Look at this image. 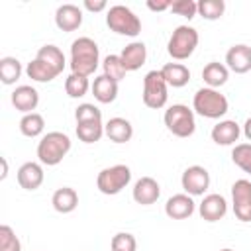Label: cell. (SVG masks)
Returning <instances> with one entry per match:
<instances>
[{"label":"cell","instance_id":"cell-18","mask_svg":"<svg viewBox=\"0 0 251 251\" xmlns=\"http://www.w3.org/2000/svg\"><path fill=\"white\" fill-rule=\"evenodd\" d=\"M43 182V169L39 163L27 161L18 169V184L25 190H35Z\"/></svg>","mask_w":251,"mask_h":251},{"label":"cell","instance_id":"cell-39","mask_svg":"<svg viewBox=\"0 0 251 251\" xmlns=\"http://www.w3.org/2000/svg\"><path fill=\"white\" fill-rule=\"evenodd\" d=\"M106 2L104 0H96V2H92V0H84V8L86 10H90V12H102V10H106Z\"/></svg>","mask_w":251,"mask_h":251},{"label":"cell","instance_id":"cell-41","mask_svg":"<svg viewBox=\"0 0 251 251\" xmlns=\"http://www.w3.org/2000/svg\"><path fill=\"white\" fill-rule=\"evenodd\" d=\"M0 161H2V175H0V178L4 180V178L8 176V163H6V159H4V157H2Z\"/></svg>","mask_w":251,"mask_h":251},{"label":"cell","instance_id":"cell-31","mask_svg":"<svg viewBox=\"0 0 251 251\" xmlns=\"http://www.w3.org/2000/svg\"><path fill=\"white\" fill-rule=\"evenodd\" d=\"M102 69H104V75H106L108 78L116 80V82H120V80L126 76V73H127V69L124 67L120 55H108V57H104Z\"/></svg>","mask_w":251,"mask_h":251},{"label":"cell","instance_id":"cell-36","mask_svg":"<svg viewBox=\"0 0 251 251\" xmlns=\"http://www.w3.org/2000/svg\"><path fill=\"white\" fill-rule=\"evenodd\" d=\"M112 251H135L137 249V241L131 233L127 231H120L112 237Z\"/></svg>","mask_w":251,"mask_h":251},{"label":"cell","instance_id":"cell-15","mask_svg":"<svg viewBox=\"0 0 251 251\" xmlns=\"http://www.w3.org/2000/svg\"><path fill=\"white\" fill-rule=\"evenodd\" d=\"M165 214L171 220H186L194 214V200L190 194H175L165 204Z\"/></svg>","mask_w":251,"mask_h":251},{"label":"cell","instance_id":"cell-10","mask_svg":"<svg viewBox=\"0 0 251 251\" xmlns=\"http://www.w3.org/2000/svg\"><path fill=\"white\" fill-rule=\"evenodd\" d=\"M180 184L186 194L202 196L206 192V188L210 186V173L200 165H192V167L184 169V173L180 176Z\"/></svg>","mask_w":251,"mask_h":251},{"label":"cell","instance_id":"cell-29","mask_svg":"<svg viewBox=\"0 0 251 251\" xmlns=\"http://www.w3.org/2000/svg\"><path fill=\"white\" fill-rule=\"evenodd\" d=\"M104 135V126L102 122H84L76 124V137L82 143H96Z\"/></svg>","mask_w":251,"mask_h":251},{"label":"cell","instance_id":"cell-4","mask_svg":"<svg viewBox=\"0 0 251 251\" xmlns=\"http://www.w3.org/2000/svg\"><path fill=\"white\" fill-rule=\"evenodd\" d=\"M106 25L118 33V35H127V37H135L141 31V22L139 18L124 4H116L110 6V10L106 12Z\"/></svg>","mask_w":251,"mask_h":251},{"label":"cell","instance_id":"cell-38","mask_svg":"<svg viewBox=\"0 0 251 251\" xmlns=\"http://www.w3.org/2000/svg\"><path fill=\"white\" fill-rule=\"evenodd\" d=\"M171 0H163V2H153V0H149L147 2V8L149 10H153V12H163V10H171Z\"/></svg>","mask_w":251,"mask_h":251},{"label":"cell","instance_id":"cell-40","mask_svg":"<svg viewBox=\"0 0 251 251\" xmlns=\"http://www.w3.org/2000/svg\"><path fill=\"white\" fill-rule=\"evenodd\" d=\"M243 135L251 141V118H247V120H245V124H243Z\"/></svg>","mask_w":251,"mask_h":251},{"label":"cell","instance_id":"cell-20","mask_svg":"<svg viewBox=\"0 0 251 251\" xmlns=\"http://www.w3.org/2000/svg\"><path fill=\"white\" fill-rule=\"evenodd\" d=\"M104 133L114 143H127L133 135V126L126 118H110L104 126Z\"/></svg>","mask_w":251,"mask_h":251},{"label":"cell","instance_id":"cell-34","mask_svg":"<svg viewBox=\"0 0 251 251\" xmlns=\"http://www.w3.org/2000/svg\"><path fill=\"white\" fill-rule=\"evenodd\" d=\"M75 120L76 124H84V122H102V112L94 106V104H80L76 110H75Z\"/></svg>","mask_w":251,"mask_h":251},{"label":"cell","instance_id":"cell-11","mask_svg":"<svg viewBox=\"0 0 251 251\" xmlns=\"http://www.w3.org/2000/svg\"><path fill=\"white\" fill-rule=\"evenodd\" d=\"M133 200L141 206H149V204H155L161 196V186L155 178L151 176H141L135 186H133Z\"/></svg>","mask_w":251,"mask_h":251},{"label":"cell","instance_id":"cell-1","mask_svg":"<svg viewBox=\"0 0 251 251\" xmlns=\"http://www.w3.org/2000/svg\"><path fill=\"white\" fill-rule=\"evenodd\" d=\"M100 51L94 39L78 37L71 43V73L90 76L98 69Z\"/></svg>","mask_w":251,"mask_h":251},{"label":"cell","instance_id":"cell-14","mask_svg":"<svg viewBox=\"0 0 251 251\" xmlns=\"http://www.w3.org/2000/svg\"><path fill=\"white\" fill-rule=\"evenodd\" d=\"M55 24L63 31H75L82 24V10L75 4H61L55 12Z\"/></svg>","mask_w":251,"mask_h":251},{"label":"cell","instance_id":"cell-12","mask_svg":"<svg viewBox=\"0 0 251 251\" xmlns=\"http://www.w3.org/2000/svg\"><path fill=\"white\" fill-rule=\"evenodd\" d=\"M200 218L206 222H218L227 214V202L222 194H208L198 206Z\"/></svg>","mask_w":251,"mask_h":251},{"label":"cell","instance_id":"cell-27","mask_svg":"<svg viewBox=\"0 0 251 251\" xmlns=\"http://www.w3.org/2000/svg\"><path fill=\"white\" fill-rule=\"evenodd\" d=\"M43 127H45V120L37 112L24 114V118L20 120V131L25 137H37V135H41L43 133Z\"/></svg>","mask_w":251,"mask_h":251},{"label":"cell","instance_id":"cell-21","mask_svg":"<svg viewBox=\"0 0 251 251\" xmlns=\"http://www.w3.org/2000/svg\"><path fill=\"white\" fill-rule=\"evenodd\" d=\"M90 90H92L94 98H96L100 104H110V102H114L116 96H118V82L112 80V78H108L106 75H100V76L94 78Z\"/></svg>","mask_w":251,"mask_h":251},{"label":"cell","instance_id":"cell-19","mask_svg":"<svg viewBox=\"0 0 251 251\" xmlns=\"http://www.w3.org/2000/svg\"><path fill=\"white\" fill-rule=\"evenodd\" d=\"M122 57V63L127 71H137L145 65V59H147V47L145 43L141 41H131L129 45L124 47V51L120 53Z\"/></svg>","mask_w":251,"mask_h":251},{"label":"cell","instance_id":"cell-24","mask_svg":"<svg viewBox=\"0 0 251 251\" xmlns=\"http://www.w3.org/2000/svg\"><path fill=\"white\" fill-rule=\"evenodd\" d=\"M202 78H204V82L208 84V88H218V86H222V84L227 82L229 71H227L226 65L218 63V61H212V63H208V65L202 69Z\"/></svg>","mask_w":251,"mask_h":251},{"label":"cell","instance_id":"cell-32","mask_svg":"<svg viewBox=\"0 0 251 251\" xmlns=\"http://www.w3.org/2000/svg\"><path fill=\"white\" fill-rule=\"evenodd\" d=\"M226 12L224 0H200L198 2V14L204 20H220Z\"/></svg>","mask_w":251,"mask_h":251},{"label":"cell","instance_id":"cell-30","mask_svg":"<svg viewBox=\"0 0 251 251\" xmlns=\"http://www.w3.org/2000/svg\"><path fill=\"white\" fill-rule=\"evenodd\" d=\"M88 88H92L90 82H88V76L71 73L67 76V80H65V90H67V94L71 98H82L88 92Z\"/></svg>","mask_w":251,"mask_h":251},{"label":"cell","instance_id":"cell-42","mask_svg":"<svg viewBox=\"0 0 251 251\" xmlns=\"http://www.w3.org/2000/svg\"><path fill=\"white\" fill-rule=\"evenodd\" d=\"M220 251H233V249H227V247H226V249H220Z\"/></svg>","mask_w":251,"mask_h":251},{"label":"cell","instance_id":"cell-23","mask_svg":"<svg viewBox=\"0 0 251 251\" xmlns=\"http://www.w3.org/2000/svg\"><path fill=\"white\" fill-rule=\"evenodd\" d=\"M51 204H53V208H55L59 214H71V212L78 206V194H76V190L71 188V186L57 188V190L53 192Z\"/></svg>","mask_w":251,"mask_h":251},{"label":"cell","instance_id":"cell-8","mask_svg":"<svg viewBox=\"0 0 251 251\" xmlns=\"http://www.w3.org/2000/svg\"><path fill=\"white\" fill-rule=\"evenodd\" d=\"M167 86H169V84H167V80L163 78L161 71H149V73L145 75V78H143V94H141L143 104H145L147 108H151V110L163 108V106L167 104V98H169Z\"/></svg>","mask_w":251,"mask_h":251},{"label":"cell","instance_id":"cell-28","mask_svg":"<svg viewBox=\"0 0 251 251\" xmlns=\"http://www.w3.org/2000/svg\"><path fill=\"white\" fill-rule=\"evenodd\" d=\"M22 75V63L16 57H2L0 59V80L4 84H14Z\"/></svg>","mask_w":251,"mask_h":251},{"label":"cell","instance_id":"cell-33","mask_svg":"<svg viewBox=\"0 0 251 251\" xmlns=\"http://www.w3.org/2000/svg\"><path fill=\"white\" fill-rule=\"evenodd\" d=\"M231 161L241 171L251 175V143H237L231 151Z\"/></svg>","mask_w":251,"mask_h":251},{"label":"cell","instance_id":"cell-16","mask_svg":"<svg viewBox=\"0 0 251 251\" xmlns=\"http://www.w3.org/2000/svg\"><path fill=\"white\" fill-rule=\"evenodd\" d=\"M12 104H14L16 110H20L24 114H31L39 104V94L29 84L16 86V90L12 92Z\"/></svg>","mask_w":251,"mask_h":251},{"label":"cell","instance_id":"cell-3","mask_svg":"<svg viewBox=\"0 0 251 251\" xmlns=\"http://www.w3.org/2000/svg\"><path fill=\"white\" fill-rule=\"evenodd\" d=\"M192 108L202 118L218 120V118L226 116L229 104H227V98L224 94H220L216 88H208L206 86V88L196 90V94L192 98Z\"/></svg>","mask_w":251,"mask_h":251},{"label":"cell","instance_id":"cell-17","mask_svg":"<svg viewBox=\"0 0 251 251\" xmlns=\"http://www.w3.org/2000/svg\"><path fill=\"white\" fill-rule=\"evenodd\" d=\"M210 135H212V141L218 145H233L241 135V127L233 120H222L212 127Z\"/></svg>","mask_w":251,"mask_h":251},{"label":"cell","instance_id":"cell-25","mask_svg":"<svg viewBox=\"0 0 251 251\" xmlns=\"http://www.w3.org/2000/svg\"><path fill=\"white\" fill-rule=\"evenodd\" d=\"M25 73H27V76H29L31 80H35V82H51L55 76H59V73H57L55 69H51L47 63H43V61L37 59V57H35L31 63H27Z\"/></svg>","mask_w":251,"mask_h":251},{"label":"cell","instance_id":"cell-37","mask_svg":"<svg viewBox=\"0 0 251 251\" xmlns=\"http://www.w3.org/2000/svg\"><path fill=\"white\" fill-rule=\"evenodd\" d=\"M171 12L190 20L198 14V2H194V0H175L171 4Z\"/></svg>","mask_w":251,"mask_h":251},{"label":"cell","instance_id":"cell-2","mask_svg":"<svg viewBox=\"0 0 251 251\" xmlns=\"http://www.w3.org/2000/svg\"><path fill=\"white\" fill-rule=\"evenodd\" d=\"M71 151V139L63 131H49L37 143V157L43 165L55 167Z\"/></svg>","mask_w":251,"mask_h":251},{"label":"cell","instance_id":"cell-9","mask_svg":"<svg viewBox=\"0 0 251 251\" xmlns=\"http://www.w3.org/2000/svg\"><path fill=\"white\" fill-rule=\"evenodd\" d=\"M231 200L235 218L241 222H251V182L247 178H239L231 184Z\"/></svg>","mask_w":251,"mask_h":251},{"label":"cell","instance_id":"cell-7","mask_svg":"<svg viewBox=\"0 0 251 251\" xmlns=\"http://www.w3.org/2000/svg\"><path fill=\"white\" fill-rule=\"evenodd\" d=\"M131 180V171L127 165H114V167H106L98 173L96 176V186L102 194L106 196H114L118 192H122Z\"/></svg>","mask_w":251,"mask_h":251},{"label":"cell","instance_id":"cell-35","mask_svg":"<svg viewBox=\"0 0 251 251\" xmlns=\"http://www.w3.org/2000/svg\"><path fill=\"white\" fill-rule=\"evenodd\" d=\"M0 251H22V243L10 226H0Z\"/></svg>","mask_w":251,"mask_h":251},{"label":"cell","instance_id":"cell-22","mask_svg":"<svg viewBox=\"0 0 251 251\" xmlns=\"http://www.w3.org/2000/svg\"><path fill=\"white\" fill-rule=\"evenodd\" d=\"M161 75H163V78L167 80V84L173 86V88H182V86H186L188 80H190V71H188V67L182 65V63H167V65L161 69Z\"/></svg>","mask_w":251,"mask_h":251},{"label":"cell","instance_id":"cell-5","mask_svg":"<svg viewBox=\"0 0 251 251\" xmlns=\"http://www.w3.org/2000/svg\"><path fill=\"white\" fill-rule=\"evenodd\" d=\"M165 126L167 129L176 137H190L196 129L194 122V110H190L184 104H173L165 110Z\"/></svg>","mask_w":251,"mask_h":251},{"label":"cell","instance_id":"cell-6","mask_svg":"<svg viewBox=\"0 0 251 251\" xmlns=\"http://www.w3.org/2000/svg\"><path fill=\"white\" fill-rule=\"evenodd\" d=\"M196 45H198V31L190 25H178L169 37L167 51L175 61H184L194 53Z\"/></svg>","mask_w":251,"mask_h":251},{"label":"cell","instance_id":"cell-13","mask_svg":"<svg viewBox=\"0 0 251 251\" xmlns=\"http://www.w3.org/2000/svg\"><path fill=\"white\" fill-rule=\"evenodd\" d=\"M226 63H227V69H231L237 75L251 71V47L245 43L229 47L226 53Z\"/></svg>","mask_w":251,"mask_h":251},{"label":"cell","instance_id":"cell-26","mask_svg":"<svg viewBox=\"0 0 251 251\" xmlns=\"http://www.w3.org/2000/svg\"><path fill=\"white\" fill-rule=\"evenodd\" d=\"M37 59H41L43 63H47L51 69H55L59 75L63 73L65 69V55L63 51L57 47V45H43L39 51H37Z\"/></svg>","mask_w":251,"mask_h":251}]
</instances>
